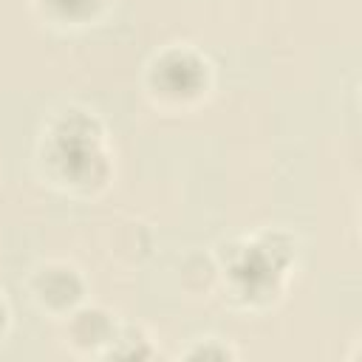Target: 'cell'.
Masks as SVG:
<instances>
[{
  "instance_id": "6da1fadb",
  "label": "cell",
  "mask_w": 362,
  "mask_h": 362,
  "mask_svg": "<svg viewBox=\"0 0 362 362\" xmlns=\"http://www.w3.org/2000/svg\"><path fill=\"white\" fill-rule=\"evenodd\" d=\"M34 170L45 187L65 198L90 201L107 192L116 156L105 119L82 102L48 110L34 141Z\"/></svg>"
},
{
  "instance_id": "7a4b0ae2",
  "label": "cell",
  "mask_w": 362,
  "mask_h": 362,
  "mask_svg": "<svg viewBox=\"0 0 362 362\" xmlns=\"http://www.w3.org/2000/svg\"><path fill=\"white\" fill-rule=\"evenodd\" d=\"M297 235L280 226L240 235L212 249L218 286L240 311H266L277 305L297 272Z\"/></svg>"
},
{
  "instance_id": "3957f363",
  "label": "cell",
  "mask_w": 362,
  "mask_h": 362,
  "mask_svg": "<svg viewBox=\"0 0 362 362\" xmlns=\"http://www.w3.org/2000/svg\"><path fill=\"white\" fill-rule=\"evenodd\" d=\"M141 90L161 113H192L215 90V65L195 42H167L147 57Z\"/></svg>"
},
{
  "instance_id": "277c9868",
  "label": "cell",
  "mask_w": 362,
  "mask_h": 362,
  "mask_svg": "<svg viewBox=\"0 0 362 362\" xmlns=\"http://www.w3.org/2000/svg\"><path fill=\"white\" fill-rule=\"evenodd\" d=\"M23 286H25L28 303L54 322L65 320L76 305H82L90 297L85 272L65 257H48L34 263Z\"/></svg>"
},
{
  "instance_id": "5b68a950",
  "label": "cell",
  "mask_w": 362,
  "mask_h": 362,
  "mask_svg": "<svg viewBox=\"0 0 362 362\" xmlns=\"http://www.w3.org/2000/svg\"><path fill=\"white\" fill-rule=\"evenodd\" d=\"M122 320L102 303L85 300L65 320H59L62 345L71 356L79 359H105Z\"/></svg>"
},
{
  "instance_id": "8992f818",
  "label": "cell",
  "mask_w": 362,
  "mask_h": 362,
  "mask_svg": "<svg viewBox=\"0 0 362 362\" xmlns=\"http://www.w3.org/2000/svg\"><path fill=\"white\" fill-rule=\"evenodd\" d=\"M34 17L59 34H76L99 25L110 8L113 0H28Z\"/></svg>"
},
{
  "instance_id": "52a82bcc",
  "label": "cell",
  "mask_w": 362,
  "mask_h": 362,
  "mask_svg": "<svg viewBox=\"0 0 362 362\" xmlns=\"http://www.w3.org/2000/svg\"><path fill=\"white\" fill-rule=\"evenodd\" d=\"M158 339L141 322H122L105 359H158Z\"/></svg>"
},
{
  "instance_id": "ba28073f",
  "label": "cell",
  "mask_w": 362,
  "mask_h": 362,
  "mask_svg": "<svg viewBox=\"0 0 362 362\" xmlns=\"http://www.w3.org/2000/svg\"><path fill=\"white\" fill-rule=\"evenodd\" d=\"M181 359H192V362H232V359H240V351L232 339L221 337V334H198L192 337L181 351H178Z\"/></svg>"
},
{
  "instance_id": "9c48e42d",
  "label": "cell",
  "mask_w": 362,
  "mask_h": 362,
  "mask_svg": "<svg viewBox=\"0 0 362 362\" xmlns=\"http://www.w3.org/2000/svg\"><path fill=\"white\" fill-rule=\"evenodd\" d=\"M8 331H11V303H8L6 291L0 288V345L6 342Z\"/></svg>"
}]
</instances>
